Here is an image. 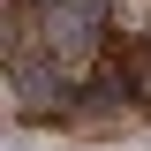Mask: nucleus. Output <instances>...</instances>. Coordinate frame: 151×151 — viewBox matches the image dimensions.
<instances>
[{"instance_id":"1","label":"nucleus","mask_w":151,"mask_h":151,"mask_svg":"<svg viewBox=\"0 0 151 151\" xmlns=\"http://www.w3.org/2000/svg\"><path fill=\"white\" fill-rule=\"evenodd\" d=\"M106 15H113V0H60V8H45V53L53 60H91L106 45Z\"/></svg>"},{"instance_id":"2","label":"nucleus","mask_w":151,"mask_h":151,"mask_svg":"<svg viewBox=\"0 0 151 151\" xmlns=\"http://www.w3.org/2000/svg\"><path fill=\"white\" fill-rule=\"evenodd\" d=\"M8 83H15V98L38 113V121H60V113H76V91H68V76H60L53 60L8 53Z\"/></svg>"},{"instance_id":"3","label":"nucleus","mask_w":151,"mask_h":151,"mask_svg":"<svg viewBox=\"0 0 151 151\" xmlns=\"http://www.w3.org/2000/svg\"><path fill=\"white\" fill-rule=\"evenodd\" d=\"M38 8H60V0H38Z\"/></svg>"}]
</instances>
